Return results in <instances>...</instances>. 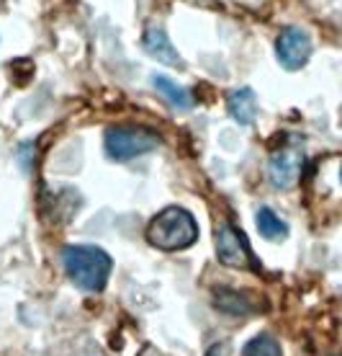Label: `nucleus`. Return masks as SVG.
<instances>
[{
  "label": "nucleus",
  "mask_w": 342,
  "mask_h": 356,
  "mask_svg": "<svg viewBox=\"0 0 342 356\" xmlns=\"http://www.w3.org/2000/svg\"><path fill=\"white\" fill-rule=\"evenodd\" d=\"M62 264L72 284L85 292H101L114 268L111 256L98 245H67L62 250Z\"/></svg>",
  "instance_id": "1"
},
{
  "label": "nucleus",
  "mask_w": 342,
  "mask_h": 356,
  "mask_svg": "<svg viewBox=\"0 0 342 356\" xmlns=\"http://www.w3.org/2000/svg\"><path fill=\"white\" fill-rule=\"evenodd\" d=\"M206 356H227V346H221V343H216V346L209 348V354Z\"/></svg>",
  "instance_id": "13"
},
{
  "label": "nucleus",
  "mask_w": 342,
  "mask_h": 356,
  "mask_svg": "<svg viewBox=\"0 0 342 356\" xmlns=\"http://www.w3.org/2000/svg\"><path fill=\"white\" fill-rule=\"evenodd\" d=\"M144 49L149 52V57H155L157 63L162 65H180L183 60H180V54H178V49L173 47V42H170V36H167L165 29L160 26H149L147 31H144Z\"/></svg>",
  "instance_id": "7"
},
{
  "label": "nucleus",
  "mask_w": 342,
  "mask_h": 356,
  "mask_svg": "<svg viewBox=\"0 0 342 356\" xmlns=\"http://www.w3.org/2000/svg\"><path fill=\"white\" fill-rule=\"evenodd\" d=\"M160 145L157 132L144 127H111L103 137L108 158L116 163H129L139 155H147Z\"/></svg>",
  "instance_id": "3"
},
{
  "label": "nucleus",
  "mask_w": 342,
  "mask_h": 356,
  "mask_svg": "<svg viewBox=\"0 0 342 356\" xmlns=\"http://www.w3.org/2000/svg\"><path fill=\"white\" fill-rule=\"evenodd\" d=\"M216 256L229 268H245V271L247 268H260L250 243L232 222H224L216 230Z\"/></svg>",
  "instance_id": "4"
},
{
  "label": "nucleus",
  "mask_w": 342,
  "mask_h": 356,
  "mask_svg": "<svg viewBox=\"0 0 342 356\" xmlns=\"http://www.w3.org/2000/svg\"><path fill=\"white\" fill-rule=\"evenodd\" d=\"M275 57L286 70H301L311 57V36L304 29H286L275 42Z\"/></svg>",
  "instance_id": "5"
},
{
  "label": "nucleus",
  "mask_w": 342,
  "mask_h": 356,
  "mask_svg": "<svg viewBox=\"0 0 342 356\" xmlns=\"http://www.w3.org/2000/svg\"><path fill=\"white\" fill-rule=\"evenodd\" d=\"M155 83V88L162 98H165L170 106L176 108V111H191L194 108V96H191V90H185L183 86H178L173 78H167V75H155L152 78Z\"/></svg>",
  "instance_id": "8"
},
{
  "label": "nucleus",
  "mask_w": 342,
  "mask_h": 356,
  "mask_svg": "<svg viewBox=\"0 0 342 356\" xmlns=\"http://www.w3.org/2000/svg\"><path fill=\"white\" fill-rule=\"evenodd\" d=\"M214 305H216V310L227 312V315H250L257 310L253 305V297H247L245 292H232V289H216Z\"/></svg>",
  "instance_id": "10"
},
{
  "label": "nucleus",
  "mask_w": 342,
  "mask_h": 356,
  "mask_svg": "<svg viewBox=\"0 0 342 356\" xmlns=\"http://www.w3.org/2000/svg\"><path fill=\"white\" fill-rule=\"evenodd\" d=\"M242 356H283L281 354V343L268 336V333H260V336H255L250 343L245 346Z\"/></svg>",
  "instance_id": "12"
},
{
  "label": "nucleus",
  "mask_w": 342,
  "mask_h": 356,
  "mask_svg": "<svg viewBox=\"0 0 342 356\" xmlns=\"http://www.w3.org/2000/svg\"><path fill=\"white\" fill-rule=\"evenodd\" d=\"M255 225H257V230H260V235H263L265 241H283V238L289 235V225L283 222L273 209H268V207H260V209H257Z\"/></svg>",
  "instance_id": "11"
},
{
  "label": "nucleus",
  "mask_w": 342,
  "mask_h": 356,
  "mask_svg": "<svg viewBox=\"0 0 342 356\" xmlns=\"http://www.w3.org/2000/svg\"><path fill=\"white\" fill-rule=\"evenodd\" d=\"M340 178H342V170H340Z\"/></svg>",
  "instance_id": "14"
},
{
  "label": "nucleus",
  "mask_w": 342,
  "mask_h": 356,
  "mask_svg": "<svg viewBox=\"0 0 342 356\" xmlns=\"http://www.w3.org/2000/svg\"><path fill=\"white\" fill-rule=\"evenodd\" d=\"M301 170H304V155L298 150H286L275 152L268 163V178L275 188H291L296 186V181L301 178Z\"/></svg>",
  "instance_id": "6"
},
{
  "label": "nucleus",
  "mask_w": 342,
  "mask_h": 356,
  "mask_svg": "<svg viewBox=\"0 0 342 356\" xmlns=\"http://www.w3.org/2000/svg\"><path fill=\"white\" fill-rule=\"evenodd\" d=\"M229 114L242 127L255 124V119H257V98H255L253 90L239 88L234 93H229Z\"/></svg>",
  "instance_id": "9"
},
{
  "label": "nucleus",
  "mask_w": 342,
  "mask_h": 356,
  "mask_svg": "<svg viewBox=\"0 0 342 356\" xmlns=\"http://www.w3.org/2000/svg\"><path fill=\"white\" fill-rule=\"evenodd\" d=\"M198 238V225L194 214L183 207H165L147 225V241L157 250H183L191 248Z\"/></svg>",
  "instance_id": "2"
}]
</instances>
